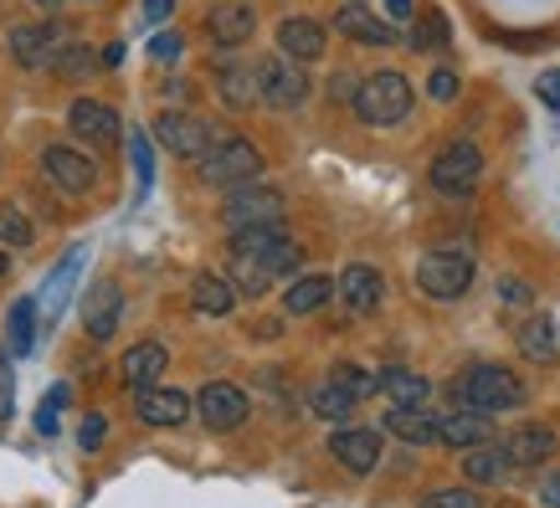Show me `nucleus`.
Segmentation results:
<instances>
[{"mask_svg":"<svg viewBox=\"0 0 560 508\" xmlns=\"http://www.w3.org/2000/svg\"><path fill=\"white\" fill-rule=\"evenodd\" d=\"M304 262V247L283 232V226H253V232H232V283L247 298H262L272 283L293 277Z\"/></svg>","mask_w":560,"mask_h":508,"instance_id":"f257e3e1","label":"nucleus"},{"mask_svg":"<svg viewBox=\"0 0 560 508\" xmlns=\"http://www.w3.org/2000/svg\"><path fill=\"white\" fill-rule=\"evenodd\" d=\"M447 395H453V406L483 411V416H504V411H520L529 401L525 380L510 365H474L447 386Z\"/></svg>","mask_w":560,"mask_h":508,"instance_id":"f03ea898","label":"nucleus"},{"mask_svg":"<svg viewBox=\"0 0 560 508\" xmlns=\"http://www.w3.org/2000/svg\"><path fill=\"white\" fill-rule=\"evenodd\" d=\"M355 114L360 123H371V129H396V123L411 114V103H417V93H411L407 72L396 68H381V72H365L355 87Z\"/></svg>","mask_w":560,"mask_h":508,"instance_id":"7ed1b4c3","label":"nucleus"},{"mask_svg":"<svg viewBox=\"0 0 560 508\" xmlns=\"http://www.w3.org/2000/svg\"><path fill=\"white\" fill-rule=\"evenodd\" d=\"M262 175V150L253 139H237V134H221L211 144V154L201 160V180L217 190H237V186H253Z\"/></svg>","mask_w":560,"mask_h":508,"instance_id":"20e7f679","label":"nucleus"},{"mask_svg":"<svg viewBox=\"0 0 560 508\" xmlns=\"http://www.w3.org/2000/svg\"><path fill=\"white\" fill-rule=\"evenodd\" d=\"M474 252H458V247H438L417 262V288L438 304H458L463 293L474 288Z\"/></svg>","mask_w":560,"mask_h":508,"instance_id":"39448f33","label":"nucleus"},{"mask_svg":"<svg viewBox=\"0 0 560 508\" xmlns=\"http://www.w3.org/2000/svg\"><path fill=\"white\" fill-rule=\"evenodd\" d=\"M427 180H432V190H442V196H468V190L483 180V150H478L474 139H453V144L432 160Z\"/></svg>","mask_w":560,"mask_h":508,"instance_id":"423d86ee","label":"nucleus"},{"mask_svg":"<svg viewBox=\"0 0 560 508\" xmlns=\"http://www.w3.org/2000/svg\"><path fill=\"white\" fill-rule=\"evenodd\" d=\"M226 232H253V226H283V196L272 186H237L221 205Z\"/></svg>","mask_w":560,"mask_h":508,"instance_id":"0eeeda50","label":"nucleus"},{"mask_svg":"<svg viewBox=\"0 0 560 508\" xmlns=\"http://www.w3.org/2000/svg\"><path fill=\"white\" fill-rule=\"evenodd\" d=\"M154 139H160V144H165L171 154H180V160H196V165H201V160L211 154V144H217L221 134H211V123L196 119V114L165 108V114L154 119Z\"/></svg>","mask_w":560,"mask_h":508,"instance_id":"6e6552de","label":"nucleus"},{"mask_svg":"<svg viewBox=\"0 0 560 508\" xmlns=\"http://www.w3.org/2000/svg\"><path fill=\"white\" fill-rule=\"evenodd\" d=\"M257 93H262V103H272V108H299V103L308 98V78H304V62H293V57H262L257 62Z\"/></svg>","mask_w":560,"mask_h":508,"instance_id":"1a4fd4ad","label":"nucleus"},{"mask_svg":"<svg viewBox=\"0 0 560 508\" xmlns=\"http://www.w3.org/2000/svg\"><path fill=\"white\" fill-rule=\"evenodd\" d=\"M247 411H253V401H247V390L232 386V380H211V386H201V395H196V416L206 422V432H237V426L247 422Z\"/></svg>","mask_w":560,"mask_h":508,"instance_id":"9d476101","label":"nucleus"},{"mask_svg":"<svg viewBox=\"0 0 560 508\" xmlns=\"http://www.w3.org/2000/svg\"><path fill=\"white\" fill-rule=\"evenodd\" d=\"M68 129L83 139L88 150H98V154H108L124 139L119 114H114L108 103H98V98H78V103H72V108H68Z\"/></svg>","mask_w":560,"mask_h":508,"instance_id":"9b49d317","label":"nucleus"},{"mask_svg":"<svg viewBox=\"0 0 560 508\" xmlns=\"http://www.w3.org/2000/svg\"><path fill=\"white\" fill-rule=\"evenodd\" d=\"M68 47L72 42L57 21H32V26H16V32H11V51H16L21 68H57V57Z\"/></svg>","mask_w":560,"mask_h":508,"instance_id":"f8f14e48","label":"nucleus"},{"mask_svg":"<svg viewBox=\"0 0 560 508\" xmlns=\"http://www.w3.org/2000/svg\"><path fill=\"white\" fill-rule=\"evenodd\" d=\"M42 175H47L51 186L62 190V196H88L93 190V160L83 150H72V144H47L42 150Z\"/></svg>","mask_w":560,"mask_h":508,"instance_id":"ddd939ff","label":"nucleus"},{"mask_svg":"<svg viewBox=\"0 0 560 508\" xmlns=\"http://www.w3.org/2000/svg\"><path fill=\"white\" fill-rule=\"evenodd\" d=\"M329 452H335V462H340L345 473L365 477L381 468V432H375V426H335Z\"/></svg>","mask_w":560,"mask_h":508,"instance_id":"4468645a","label":"nucleus"},{"mask_svg":"<svg viewBox=\"0 0 560 508\" xmlns=\"http://www.w3.org/2000/svg\"><path fill=\"white\" fill-rule=\"evenodd\" d=\"M124 319V293L114 277H98L93 288L83 293V329L93 344H103V339H114V329H119Z\"/></svg>","mask_w":560,"mask_h":508,"instance_id":"2eb2a0df","label":"nucleus"},{"mask_svg":"<svg viewBox=\"0 0 560 508\" xmlns=\"http://www.w3.org/2000/svg\"><path fill=\"white\" fill-rule=\"evenodd\" d=\"M190 411H196V401H190L186 390H139V401H135V416L144 426H154V432H175V426H186L190 422Z\"/></svg>","mask_w":560,"mask_h":508,"instance_id":"dca6fc26","label":"nucleus"},{"mask_svg":"<svg viewBox=\"0 0 560 508\" xmlns=\"http://www.w3.org/2000/svg\"><path fill=\"white\" fill-rule=\"evenodd\" d=\"M386 298V277L371 268V262H350L340 272V304L345 314H355V319H371L375 308Z\"/></svg>","mask_w":560,"mask_h":508,"instance_id":"f3484780","label":"nucleus"},{"mask_svg":"<svg viewBox=\"0 0 560 508\" xmlns=\"http://www.w3.org/2000/svg\"><path fill=\"white\" fill-rule=\"evenodd\" d=\"M257 32V11L247 0H221L206 11V36L217 42V47H242V42H253Z\"/></svg>","mask_w":560,"mask_h":508,"instance_id":"a211bd4d","label":"nucleus"},{"mask_svg":"<svg viewBox=\"0 0 560 508\" xmlns=\"http://www.w3.org/2000/svg\"><path fill=\"white\" fill-rule=\"evenodd\" d=\"M165 365H171V350H165L160 339H144V344H135V350L119 359V380L129 390H150V386H160Z\"/></svg>","mask_w":560,"mask_h":508,"instance_id":"6ab92c4d","label":"nucleus"},{"mask_svg":"<svg viewBox=\"0 0 560 508\" xmlns=\"http://www.w3.org/2000/svg\"><path fill=\"white\" fill-rule=\"evenodd\" d=\"M438 441L442 447H483V441H493V416H483V411H468V406H453L447 416H438Z\"/></svg>","mask_w":560,"mask_h":508,"instance_id":"aec40b11","label":"nucleus"},{"mask_svg":"<svg viewBox=\"0 0 560 508\" xmlns=\"http://www.w3.org/2000/svg\"><path fill=\"white\" fill-rule=\"evenodd\" d=\"M335 32L350 36V42H360V47H390V42H396V26L381 21V16H371L360 0H350V5L335 11Z\"/></svg>","mask_w":560,"mask_h":508,"instance_id":"412c9836","label":"nucleus"},{"mask_svg":"<svg viewBox=\"0 0 560 508\" xmlns=\"http://www.w3.org/2000/svg\"><path fill=\"white\" fill-rule=\"evenodd\" d=\"M83 268H88V241H78L57 268H51V277H47V298H42V323H51L62 308H68V298H72V283L83 277Z\"/></svg>","mask_w":560,"mask_h":508,"instance_id":"4be33fe9","label":"nucleus"},{"mask_svg":"<svg viewBox=\"0 0 560 508\" xmlns=\"http://www.w3.org/2000/svg\"><path fill=\"white\" fill-rule=\"evenodd\" d=\"M504 452H510L514 468H540V462L556 458V432L540 422H525L514 426L510 437H504Z\"/></svg>","mask_w":560,"mask_h":508,"instance_id":"5701e85b","label":"nucleus"},{"mask_svg":"<svg viewBox=\"0 0 560 508\" xmlns=\"http://www.w3.org/2000/svg\"><path fill=\"white\" fill-rule=\"evenodd\" d=\"M335 293H340V277H329V272H304V277H293L289 293H283V314H293V319L319 314Z\"/></svg>","mask_w":560,"mask_h":508,"instance_id":"b1692460","label":"nucleus"},{"mask_svg":"<svg viewBox=\"0 0 560 508\" xmlns=\"http://www.w3.org/2000/svg\"><path fill=\"white\" fill-rule=\"evenodd\" d=\"M324 47H329V36H324L319 21L289 16L283 26H278V51H283V57H293V62H319Z\"/></svg>","mask_w":560,"mask_h":508,"instance_id":"393cba45","label":"nucleus"},{"mask_svg":"<svg viewBox=\"0 0 560 508\" xmlns=\"http://www.w3.org/2000/svg\"><path fill=\"white\" fill-rule=\"evenodd\" d=\"M190 308L206 314V319H226V314L237 308V283L221 277V272H201V277L190 283Z\"/></svg>","mask_w":560,"mask_h":508,"instance_id":"a878e982","label":"nucleus"},{"mask_svg":"<svg viewBox=\"0 0 560 508\" xmlns=\"http://www.w3.org/2000/svg\"><path fill=\"white\" fill-rule=\"evenodd\" d=\"M386 432L401 437L407 447H432L438 441V416L427 406H390L386 411Z\"/></svg>","mask_w":560,"mask_h":508,"instance_id":"bb28decb","label":"nucleus"},{"mask_svg":"<svg viewBox=\"0 0 560 508\" xmlns=\"http://www.w3.org/2000/svg\"><path fill=\"white\" fill-rule=\"evenodd\" d=\"M211 78H217L221 103H226V108H237V114H247V108L262 98V93H257V68H242V62H221Z\"/></svg>","mask_w":560,"mask_h":508,"instance_id":"cd10ccee","label":"nucleus"},{"mask_svg":"<svg viewBox=\"0 0 560 508\" xmlns=\"http://www.w3.org/2000/svg\"><path fill=\"white\" fill-rule=\"evenodd\" d=\"M510 473H514V462L504 452V441H483V447L463 452V477L468 483H504Z\"/></svg>","mask_w":560,"mask_h":508,"instance_id":"c85d7f7f","label":"nucleus"},{"mask_svg":"<svg viewBox=\"0 0 560 508\" xmlns=\"http://www.w3.org/2000/svg\"><path fill=\"white\" fill-rule=\"evenodd\" d=\"M381 395H386L390 406H427V395H432V380L417 370H401V365H390L381 370Z\"/></svg>","mask_w":560,"mask_h":508,"instance_id":"c756f323","label":"nucleus"},{"mask_svg":"<svg viewBox=\"0 0 560 508\" xmlns=\"http://www.w3.org/2000/svg\"><path fill=\"white\" fill-rule=\"evenodd\" d=\"M308 406H314V416H324V422H335L345 426L350 416H355V395L340 386V380H324V386H314V395H308Z\"/></svg>","mask_w":560,"mask_h":508,"instance_id":"7c9ffc66","label":"nucleus"},{"mask_svg":"<svg viewBox=\"0 0 560 508\" xmlns=\"http://www.w3.org/2000/svg\"><path fill=\"white\" fill-rule=\"evenodd\" d=\"M36 298H16L11 304V319H5V344H11V355H32L36 344Z\"/></svg>","mask_w":560,"mask_h":508,"instance_id":"2f4dec72","label":"nucleus"},{"mask_svg":"<svg viewBox=\"0 0 560 508\" xmlns=\"http://www.w3.org/2000/svg\"><path fill=\"white\" fill-rule=\"evenodd\" d=\"M520 350H525L529 359H556V350H560L556 319H545V314H529V319L520 323Z\"/></svg>","mask_w":560,"mask_h":508,"instance_id":"473e14b6","label":"nucleus"},{"mask_svg":"<svg viewBox=\"0 0 560 508\" xmlns=\"http://www.w3.org/2000/svg\"><path fill=\"white\" fill-rule=\"evenodd\" d=\"M329 380H340L355 401H365V395H375V390H381V375L365 370V365H355V359H340V365L329 370Z\"/></svg>","mask_w":560,"mask_h":508,"instance_id":"72a5a7b5","label":"nucleus"},{"mask_svg":"<svg viewBox=\"0 0 560 508\" xmlns=\"http://www.w3.org/2000/svg\"><path fill=\"white\" fill-rule=\"evenodd\" d=\"M36 232H32V221L21 216V205L11 201H0V247H32Z\"/></svg>","mask_w":560,"mask_h":508,"instance_id":"f704fd0d","label":"nucleus"},{"mask_svg":"<svg viewBox=\"0 0 560 508\" xmlns=\"http://www.w3.org/2000/svg\"><path fill=\"white\" fill-rule=\"evenodd\" d=\"M129 160H135V175H139V196H150V186H154V150H150V134H144V129H129Z\"/></svg>","mask_w":560,"mask_h":508,"instance_id":"c9c22d12","label":"nucleus"},{"mask_svg":"<svg viewBox=\"0 0 560 508\" xmlns=\"http://www.w3.org/2000/svg\"><path fill=\"white\" fill-rule=\"evenodd\" d=\"M411 47L417 51H442L447 47V16H442V11H427V16L417 21V32H411Z\"/></svg>","mask_w":560,"mask_h":508,"instance_id":"e433bc0d","label":"nucleus"},{"mask_svg":"<svg viewBox=\"0 0 560 508\" xmlns=\"http://www.w3.org/2000/svg\"><path fill=\"white\" fill-rule=\"evenodd\" d=\"M417 508H483V493L478 488H438V493H427Z\"/></svg>","mask_w":560,"mask_h":508,"instance_id":"4c0bfd02","label":"nucleus"},{"mask_svg":"<svg viewBox=\"0 0 560 508\" xmlns=\"http://www.w3.org/2000/svg\"><path fill=\"white\" fill-rule=\"evenodd\" d=\"M93 68H98V57H93V51H88V47H68L62 57H57V68H51V72H57V78H72V83H78V78H88Z\"/></svg>","mask_w":560,"mask_h":508,"instance_id":"58836bf2","label":"nucleus"},{"mask_svg":"<svg viewBox=\"0 0 560 508\" xmlns=\"http://www.w3.org/2000/svg\"><path fill=\"white\" fill-rule=\"evenodd\" d=\"M535 98H540L545 108H556V114H560V68L535 78Z\"/></svg>","mask_w":560,"mask_h":508,"instance_id":"ea45409f","label":"nucleus"},{"mask_svg":"<svg viewBox=\"0 0 560 508\" xmlns=\"http://www.w3.org/2000/svg\"><path fill=\"white\" fill-rule=\"evenodd\" d=\"M150 57H154V62H175V57H180V36H175V32H154L150 36Z\"/></svg>","mask_w":560,"mask_h":508,"instance_id":"a19ab883","label":"nucleus"},{"mask_svg":"<svg viewBox=\"0 0 560 508\" xmlns=\"http://www.w3.org/2000/svg\"><path fill=\"white\" fill-rule=\"evenodd\" d=\"M103 437H108V422H103V416H88V422L78 426V441H83V452H98Z\"/></svg>","mask_w":560,"mask_h":508,"instance_id":"79ce46f5","label":"nucleus"},{"mask_svg":"<svg viewBox=\"0 0 560 508\" xmlns=\"http://www.w3.org/2000/svg\"><path fill=\"white\" fill-rule=\"evenodd\" d=\"M427 87H432V98H438V103L458 98V72H453V68H438V72H432V83H427Z\"/></svg>","mask_w":560,"mask_h":508,"instance_id":"37998d69","label":"nucleus"},{"mask_svg":"<svg viewBox=\"0 0 560 508\" xmlns=\"http://www.w3.org/2000/svg\"><path fill=\"white\" fill-rule=\"evenodd\" d=\"M499 298H504V304H529V288L520 277H504V283H499Z\"/></svg>","mask_w":560,"mask_h":508,"instance_id":"c03bdc74","label":"nucleus"},{"mask_svg":"<svg viewBox=\"0 0 560 508\" xmlns=\"http://www.w3.org/2000/svg\"><path fill=\"white\" fill-rule=\"evenodd\" d=\"M355 87H360V83H350V72H335V83H329V98H355Z\"/></svg>","mask_w":560,"mask_h":508,"instance_id":"a18cd8bd","label":"nucleus"},{"mask_svg":"<svg viewBox=\"0 0 560 508\" xmlns=\"http://www.w3.org/2000/svg\"><path fill=\"white\" fill-rule=\"evenodd\" d=\"M36 432H42V437H57V411H51L47 401H42V411H36Z\"/></svg>","mask_w":560,"mask_h":508,"instance_id":"49530a36","label":"nucleus"},{"mask_svg":"<svg viewBox=\"0 0 560 508\" xmlns=\"http://www.w3.org/2000/svg\"><path fill=\"white\" fill-rule=\"evenodd\" d=\"M411 11H417V0H386V16L390 21H411Z\"/></svg>","mask_w":560,"mask_h":508,"instance_id":"de8ad7c7","label":"nucleus"},{"mask_svg":"<svg viewBox=\"0 0 560 508\" xmlns=\"http://www.w3.org/2000/svg\"><path fill=\"white\" fill-rule=\"evenodd\" d=\"M540 504L545 508H560V477H545V483H540Z\"/></svg>","mask_w":560,"mask_h":508,"instance_id":"09e8293b","label":"nucleus"},{"mask_svg":"<svg viewBox=\"0 0 560 508\" xmlns=\"http://www.w3.org/2000/svg\"><path fill=\"white\" fill-rule=\"evenodd\" d=\"M175 11V0H144V16L150 21H165Z\"/></svg>","mask_w":560,"mask_h":508,"instance_id":"8fccbe9b","label":"nucleus"},{"mask_svg":"<svg viewBox=\"0 0 560 508\" xmlns=\"http://www.w3.org/2000/svg\"><path fill=\"white\" fill-rule=\"evenodd\" d=\"M0 416L11 422V370H0Z\"/></svg>","mask_w":560,"mask_h":508,"instance_id":"3c124183","label":"nucleus"},{"mask_svg":"<svg viewBox=\"0 0 560 508\" xmlns=\"http://www.w3.org/2000/svg\"><path fill=\"white\" fill-rule=\"evenodd\" d=\"M68 401H72V390H68V386H51V395H47V406H51V411H62Z\"/></svg>","mask_w":560,"mask_h":508,"instance_id":"603ef678","label":"nucleus"},{"mask_svg":"<svg viewBox=\"0 0 560 508\" xmlns=\"http://www.w3.org/2000/svg\"><path fill=\"white\" fill-rule=\"evenodd\" d=\"M5 272H11V257H5V247H0V277H5Z\"/></svg>","mask_w":560,"mask_h":508,"instance_id":"864d4df0","label":"nucleus"},{"mask_svg":"<svg viewBox=\"0 0 560 508\" xmlns=\"http://www.w3.org/2000/svg\"><path fill=\"white\" fill-rule=\"evenodd\" d=\"M32 5H42V11H57V5H62V0H32Z\"/></svg>","mask_w":560,"mask_h":508,"instance_id":"5fc2aeb1","label":"nucleus"}]
</instances>
